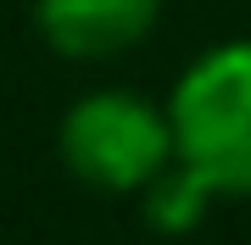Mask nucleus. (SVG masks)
<instances>
[{"label": "nucleus", "mask_w": 251, "mask_h": 245, "mask_svg": "<svg viewBox=\"0 0 251 245\" xmlns=\"http://www.w3.org/2000/svg\"><path fill=\"white\" fill-rule=\"evenodd\" d=\"M206 200H212V190H206V184H201L190 167H179V162H173V167L151 184V190H145L151 223L162 228V234H184V228L206 212Z\"/></svg>", "instance_id": "20e7f679"}, {"label": "nucleus", "mask_w": 251, "mask_h": 245, "mask_svg": "<svg viewBox=\"0 0 251 245\" xmlns=\"http://www.w3.org/2000/svg\"><path fill=\"white\" fill-rule=\"evenodd\" d=\"M162 17V0H39V39L67 62H106L140 45Z\"/></svg>", "instance_id": "7ed1b4c3"}, {"label": "nucleus", "mask_w": 251, "mask_h": 245, "mask_svg": "<svg viewBox=\"0 0 251 245\" xmlns=\"http://www.w3.org/2000/svg\"><path fill=\"white\" fill-rule=\"evenodd\" d=\"M56 151H62L73 178H84L90 190H112V195L151 190L179 162L168 106H156L134 89H95L73 100L62 128H56Z\"/></svg>", "instance_id": "f03ea898"}, {"label": "nucleus", "mask_w": 251, "mask_h": 245, "mask_svg": "<svg viewBox=\"0 0 251 245\" xmlns=\"http://www.w3.org/2000/svg\"><path fill=\"white\" fill-rule=\"evenodd\" d=\"M179 167L212 195H251V39L201 50L168 100Z\"/></svg>", "instance_id": "f257e3e1"}]
</instances>
